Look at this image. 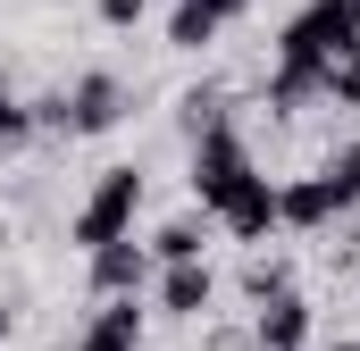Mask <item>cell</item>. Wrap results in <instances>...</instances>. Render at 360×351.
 Segmentation results:
<instances>
[{"mask_svg":"<svg viewBox=\"0 0 360 351\" xmlns=\"http://www.w3.org/2000/svg\"><path fill=\"white\" fill-rule=\"evenodd\" d=\"M319 184L335 192V209H352V201H360V143H344V151L319 168Z\"/></svg>","mask_w":360,"mask_h":351,"instance_id":"4fadbf2b","label":"cell"},{"mask_svg":"<svg viewBox=\"0 0 360 351\" xmlns=\"http://www.w3.org/2000/svg\"><path fill=\"white\" fill-rule=\"evenodd\" d=\"M134 343H143V310H134V301H109V310L84 326L76 351H134Z\"/></svg>","mask_w":360,"mask_h":351,"instance_id":"9c48e42d","label":"cell"},{"mask_svg":"<svg viewBox=\"0 0 360 351\" xmlns=\"http://www.w3.org/2000/svg\"><path fill=\"white\" fill-rule=\"evenodd\" d=\"M201 8H210V17H218V25H226V17H243V8H252V0H201Z\"/></svg>","mask_w":360,"mask_h":351,"instance_id":"ffe728a7","label":"cell"},{"mask_svg":"<svg viewBox=\"0 0 360 351\" xmlns=\"http://www.w3.org/2000/svg\"><path fill=\"white\" fill-rule=\"evenodd\" d=\"M327 100H344V109H360V51H344V59L327 67Z\"/></svg>","mask_w":360,"mask_h":351,"instance_id":"2e32d148","label":"cell"},{"mask_svg":"<svg viewBox=\"0 0 360 351\" xmlns=\"http://www.w3.org/2000/svg\"><path fill=\"white\" fill-rule=\"evenodd\" d=\"M344 51H360V0H310L293 25H285V42H276V67H335Z\"/></svg>","mask_w":360,"mask_h":351,"instance_id":"6da1fadb","label":"cell"},{"mask_svg":"<svg viewBox=\"0 0 360 351\" xmlns=\"http://www.w3.org/2000/svg\"><path fill=\"white\" fill-rule=\"evenodd\" d=\"M302 335H310V301H302V293H285V301L260 310V351H293Z\"/></svg>","mask_w":360,"mask_h":351,"instance_id":"30bf717a","label":"cell"},{"mask_svg":"<svg viewBox=\"0 0 360 351\" xmlns=\"http://www.w3.org/2000/svg\"><path fill=\"white\" fill-rule=\"evenodd\" d=\"M252 176H260V168H252V151H243V134H235V126H210V134L193 143V192H201V209H210V218H218Z\"/></svg>","mask_w":360,"mask_h":351,"instance_id":"7a4b0ae2","label":"cell"},{"mask_svg":"<svg viewBox=\"0 0 360 351\" xmlns=\"http://www.w3.org/2000/svg\"><path fill=\"white\" fill-rule=\"evenodd\" d=\"M210 34H218V17H210L201 0H176V17H168V42H176V51H201Z\"/></svg>","mask_w":360,"mask_h":351,"instance_id":"5bb4252c","label":"cell"},{"mask_svg":"<svg viewBox=\"0 0 360 351\" xmlns=\"http://www.w3.org/2000/svg\"><path fill=\"white\" fill-rule=\"evenodd\" d=\"M218 226H226L235 243H260V234L276 226V184H269V176H252V184H243V192L218 209Z\"/></svg>","mask_w":360,"mask_h":351,"instance_id":"5b68a950","label":"cell"},{"mask_svg":"<svg viewBox=\"0 0 360 351\" xmlns=\"http://www.w3.org/2000/svg\"><path fill=\"white\" fill-rule=\"evenodd\" d=\"M25 134H34V109H17V92L0 84V151H17Z\"/></svg>","mask_w":360,"mask_h":351,"instance_id":"e0dca14e","label":"cell"},{"mask_svg":"<svg viewBox=\"0 0 360 351\" xmlns=\"http://www.w3.org/2000/svg\"><path fill=\"white\" fill-rule=\"evenodd\" d=\"M327 218H335V192H327L319 176L276 184V226H327Z\"/></svg>","mask_w":360,"mask_h":351,"instance_id":"ba28073f","label":"cell"},{"mask_svg":"<svg viewBox=\"0 0 360 351\" xmlns=\"http://www.w3.org/2000/svg\"><path fill=\"white\" fill-rule=\"evenodd\" d=\"M210 293H218L210 260H184V267L160 276V310H176V318H201V310H210Z\"/></svg>","mask_w":360,"mask_h":351,"instance_id":"52a82bcc","label":"cell"},{"mask_svg":"<svg viewBox=\"0 0 360 351\" xmlns=\"http://www.w3.org/2000/svg\"><path fill=\"white\" fill-rule=\"evenodd\" d=\"M243 293L269 310V301H285V293H293V267H285V260H252V267H243Z\"/></svg>","mask_w":360,"mask_h":351,"instance_id":"9a60e30c","label":"cell"},{"mask_svg":"<svg viewBox=\"0 0 360 351\" xmlns=\"http://www.w3.org/2000/svg\"><path fill=\"white\" fill-rule=\"evenodd\" d=\"M327 351H360V343H327Z\"/></svg>","mask_w":360,"mask_h":351,"instance_id":"44dd1931","label":"cell"},{"mask_svg":"<svg viewBox=\"0 0 360 351\" xmlns=\"http://www.w3.org/2000/svg\"><path fill=\"white\" fill-rule=\"evenodd\" d=\"M143 8H151V0H101V25H134Z\"/></svg>","mask_w":360,"mask_h":351,"instance_id":"d6986e66","label":"cell"},{"mask_svg":"<svg viewBox=\"0 0 360 351\" xmlns=\"http://www.w3.org/2000/svg\"><path fill=\"white\" fill-rule=\"evenodd\" d=\"M151 260H160V267H184V260H201V226H193V218L160 226V234H151Z\"/></svg>","mask_w":360,"mask_h":351,"instance_id":"7c38bea8","label":"cell"},{"mask_svg":"<svg viewBox=\"0 0 360 351\" xmlns=\"http://www.w3.org/2000/svg\"><path fill=\"white\" fill-rule=\"evenodd\" d=\"M143 276H151V260L134 251V234H126V243H109V251H92V284H101L109 301H134V293H143Z\"/></svg>","mask_w":360,"mask_h":351,"instance_id":"8992f818","label":"cell"},{"mask_svg":"<svg viewBox=\"0 0 360 351\" xmlns=\"http://www.w3.org/2000/svg\"><path fill=\"white\" fill-rule=\"evenodd\" d=\"M134 201H143V176H134V168H109L101 184H92V201L76 209V243H84V251L126 243V226H134Z\"/></svg>","mask_w":360,"mask_h":351,"instance_id":"3957f363","label":"cell"},{"mask_svg":"<svg viewBox=\"0 0 360 351\" xmlns=\"http://www.w3.org/2000/svg\"><path fill=\"white\" fill-rule=\"evenodd\" d=\"M184 126H193V134H210V126H226V109H218V84L184 92Z\"/></svg>","mask_w":360,"mask_h":351,"instance_id":"ac0fdd59","label":"cell"},{"mask_svg":"<svg viewBox=\"0 0 360 351\" xmlns=\"http://www.w3.org/2000/svg\"><path fill=\"white\" fill-rule=\"evenodd\" d=\"M117 117H126V84L117 76H84L76 92H59V100L34 109V126H68V134H109Z\"/></svg>","mask_w":360,"mask_h":351,"instance_id":"277c9868","label":"cell"},{"mask_svg":"<svg viewBox=\"0 0 360 351\" xmlns=\"http://www.w3.org/2000/svg\"><path fill=\"white\" fill-rule=\"evenodd\" d=\"M319 92H327V76H319V67H276L269 109H276V117H293V109H302V100H319Z\"/></svg>","mask_w":360,"mask_h":351,"instance_id":"8fae6325","label":"cell"},{"mask_svg":"<svg viewBox=\"0 0 360 351\" xmlns=\"http://www.w3.org/2000/svg\"><path fill=\"white\" fill-rule=\"evenodd\" d=\"M0 335H8V310H0Z\"/></svg>","mask_w":360,"mask_h":351,"instance_id":"7402d4cb","label":"cell"}]
</instances>
